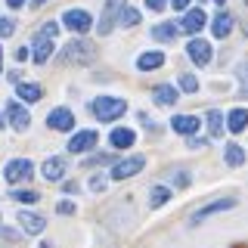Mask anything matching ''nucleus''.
I'll return each mask as SVG.
<instances>
[{"label":"nucleus","instance_id":"13","mask_svg":"<svg viewBox=\"0 0 248 248\" xmlns=\"http://www.w3.org/2000/svg\"><path fill=\"white\" fill-rule=\"evenodd\" d=\"M205 10H186V16H183V22H180V28L186 31V34H199L202 28H205Z\"/></svg>","mask_w":248,"mask_h":248},{"label":"nucleus","instance_id":"26","mask_svg":"<svg viewBox=\"0 0 248 248\" xmlns=\"http://www.w3.org/2000/svg\"><path fill=\"white\" fill-rule=\"evenodd\" d=\"M118 19H121V25L134 28V25H140V10H134V6H121Z\"/></svg>","mask_w":248,"mask_h":248},{"label":"nucleus","instance_id":"11","mask_svg":"<svg viewBox=\"0 0 248 248\" xmlns=\"http://www.w3.org/2000/svg\"><path fill=\"white\" fill-rule=\"evenodd\" d=\"M232 205H236V199H217V202H211V205L199 208V211L192 214V223H202L205 217H211V214H217V211H230Z\"/></svg>","mask_w":248,"mask_h":248},{"label":"nucleus","instance_id":"12","mask_svg":"<svg viewBox=\"0 0 248 248\" xmlns=\"http://www.w3.org/2000/svg\"><path fill=\"white\" fill-rule=\"evenodd\" d=\"M96 130H81V134H75L72 137V143H68V149H72L75 155H81V152H87V149H93L96 146Z\"/></svg>","mask_w":248,"mask_h":248},{"label":"nucleus","instance_id":"16","mask_svg":"<svg viewBox=\"0 0 248 248\" xmlns=\"http://www.w3.org/2000/svg\"><path fill=\"white\" fill-rule=\"evenodd\" d=\"M108 140H112L115 149H130V146L137 143V134L130 127H118V130H112V137H108Z\"/></svg>","mask_w":248,"mask_h":248},{"label":"nucleus","instance_id":"2","mask_svg":"<svg viewBox=\"0 0 248 248\" xmlns=\"http://www.w3.org/2000/svg\"><path fill=\"white\" fill-rule=\"evenodd\" d=\"M59 25L56 22H46V25L34 34V62H46L53 53V37H56Z\"/></svg>","mask_w":248,"mask_h":248},{"label":"nucleus","instance_id":"22","mask_svg":"<svg viewBox=\"0 0 248 248\" xmlns=\"http://www.w3.org/2000/svg\"><path fill=\"white\" fill-rule=\"evenodd\" d=\"M152 96H155V103H158V106H174L177 103V90L168 87V84H158V87L152 90Z\"/></svg>","mask_w":248,"mask_h":248},{"label":"nucleus","instance_id":"4","mask_svg":"<svg viewBox=\"0 0 248 248\" xmlns=\"http://www.w3.org/2000/svg\"><path fill=\"white\" fill-rule=\"evenodd\" d=\"M62 25L72 28L75 34H84V31H90L93 19H90V13H87V10H68L65 16H62Z\"/></svg>","mask_w":248,"mask_h":248},{"label":"nucleus","instance_id":"37","mask_svg":"<svg viewBox=\"0 0 248 248\" xmlns=\"http://www.w3.org/2000/svg\"><path fill=\"white\" fill-rule=\"evenodd\" d=\"M59 211H62V214H72V211H75V205H72V202H62Z\"/></svg>","mask_w":248,"mask_h":248},{"label":"nucleus","instance_id":"35","mask_svg":"<svg viewBox=\"0 0 248 248\" xmlns=\"http://www.w3.org/2000/svg\"><path fill=\"white\" fill-rule=\"evenodd\" d=\"M174 186H189V177H186V174H174Z\"/></svg>","mask_w":248,"mask_h":248},{"label":"nucleus","instance_id":"36","mask_svg":"<svg viewBox=\"0 0 248 248\" xmlns=\"http://www.w3.org/2000/svg\"><path fill=\"white\" fill-rule=\"evenodd\" d=\"M90 186H93V189H106V180H103V177H93Z\"/></svg>","mask_w":248,"mask_h":248},{"label":"nucleus","instance_id":"24","mask_svg":"<svg viewBox=\"0 0 248 248\" xmlns=\"http://www.w3.org/2000/svg\"><path fill=\"white\" fill-rule=\"evenodd\" d=\"M211 31H214V37H227L230 31H232V16H227V13H220L214 19V25H211Z\"/></svg>","mask_w":248,"mask_h":248},{"label":"nucleus","instance_id":"5","mask_svg":"<svg viewBox=\"0 0 248 248\" xmlns=\"http://www.w3.org/2000/svg\"><path fill=\"white\" fill-rule=\"evenodd\" d=\"M143 165H146V158H143V155H134V158H124V161H118V165H115L112 177H115V180H127V177L140 174V170H143Z\"/></svg>","mask_w":248,"mask_h":248},{"label":"nucleus","instance_id":"15","mask_svg":"<svg viewBox=\"0 0 248 248\" xmlns=\"http://www.w3.org/2000/svg\"><path fill=\"white\" fill-rule=\"evenodd\" d=\"M19 223H22V230H25V232H31V236L44 232V227H46V220H44L41 214H28V211L19 214Z\"/></svg>","mask_w":248,"mask_h":248},{"label":"nucleus","instance_id":"28","mask_svg":"<svg viewBox=\"0 0 248 248\" xmlns=\"http://www.w3.org/2000/svg\"><path fill=\"white\" fill-rule=\"evenodd\" d=\"M168 196H170V192L165 189V186H152V208H161L168 202Z\"/></svg>","mask_w":248,"mask_h":248},{"label":"nucleus","instance_id":"25","mask_svg":"<svg viewBox=\"0 0 248 248\" xmlns=\"http://www.w3.org/2000/svg\"><path fill=\"white\" fill-rule=\"evenodd\" d=\"M174 34H177V25H174V22H161V25L152 28V37H155V41H174Z\"/></svg>","mask_w":248,"mask_h":248},{"label":"nucleus","instance_id":"23","mask_svg":"<svg viewBox=\"0 0 248 248\" xmlns=\"http://www.w3.org/2000/svg\"><path fill=\"white\" fill-rule=\"evenodd\" d=\"M223 161H227L230 168H239V165H245V152H242V146L230 143V146H227V152H223Z\"/></svg>","mask_w":248,"mask_h":248},{"label":"nucleus","instance_id":"31","mask_svg":"<svg viewBox=\"0 0 248 248\" xmlns=\"http://www.w3.org/2000/svg\"><path fill=\"white\" fill-rule=\"evenodd\" d=\"M146 6H149L152 13H161V10L168 6V0H146Z\"/></svg>","mask_w":248,"mask_h":248},{"label":"nucleus","instance_id":"18","mask_svg":"<svg viewBox=\"0 0 248 248\" xmlns=\"http://www.w3.org/2000/svg\"><path fill=\"white\" fill-rule=\"evenodd\" d=\"M41 170H44L46 180H62L65 177V158H46Z\"/></svg>","mask_w":248,"mask_h":248},{"label":"nucleus","instance_id":"19","mask_svg":"<svg viewBox=\"0 0 248 248\" xmlns=\"http://www.w3.org/2000/svg\"><path fill=\"white\" fill-rule=\"evenodd\" d=\"M161 65H165V53H143L137 59L140 72H152V68H161Z\"/></svg>","mask_w":248,"mask_h":248},{"label":"nucleus","instance_id":"30","mask_svg":"<svg viewBox=\"0 0 248 248\" xmlns=\"http://www.w3.org/2000/svg\"><path fill=\"white\" fill-rule=\"evenodd\" d=\"M16 31V22L13 19H0V37H10Z\"/></svg>","mask_w":248,"mask_h":248},{"label":"nucleus","instance_id":"17","mask_svg":"<svg viewBox=\"0 0 248 248\" xmlns=\"http://www.w3.org/2000/svg\"><path fill=\"white\" fill-rule=\"evenodd\" d=\"M16 96L19 99H25V103H37V99L44 96V87L41 84H16Z\"/></svg>","mask_w":248,"mask_h":248},{"label":"nucleus","instance_id":"29","mask_svg":"<svg viewBox=\"0 0 248 248\" xmlns=\"http://www.w3.org/2000/svg\"><path fill=\"white\" fill-rule=\"evenodd\" d=\"M180 87H183L186 93H196V90H199V81H196L192 75H183V78H180Z\"/></svg>","mask_w":248,"mask_h":248},{"label":"nucleus","instance_id":"9","mask_svg":"<svg viewBox=\"0 0 248 248\" xmlns=\"http://www.w3.org/2000/svg\"><path fill=\"white\" fill-rule=\"evenodd\" d=\"M6 118H10V124H13L16 130H25L28 124H31L28 108H22L19 103H16V99H13V103H6Z\"/></svg>","mask_w":248,"mask_h":248},{"label":"nucleus","instance_id":"10","mask_svg":"<svg viewBox=\"0 0 248 248\" xmlns=\"http://www.w3.org/2000/svg\"><path fill=\"white\" fill-rule=\"evenodd\" d=\"M46 124H50L53 130H72L75 127V115L68 112V108H53V112L46 115Z\"/></svg>","mask_w":248,"mask_h":248},{"label":"nucleus","instance_id":"3","mask_svg":"<svg viewBox=\"0 0 248 248\" xmlns=\"http://www.w3.org/2000/svg\"><path fill=\"white\" fill-rule=\"evenodd\" d=\"M31 174H34V165H31L28 158H13V161H6V168H3L6 183H25V180H31Z\"/></svg>","mask_w":248,"mask_h":248},{"label":"nucleus","instance_id":"34","mask_svg":"<svg viewBox=\"0 0 248 248\" xmlns=\"http://www.w3.org/2000/svg\"><path fill=\"white\" fill-rule=\"evenodd\" d=\"M170 6H174L177 13H180V10L186 13V10H189V0H170Z\"/></svg>","mask_w":248,"mask_h":248},{"label":"nucleus","instance_id":"33","mask_svg":"<svg viewBox=\"0 0 248 248\" xmlns=\"http://www.w3.org/2000/svg\"><path fill=\"white\" fill-rule=\"evenodd\" d=\"M106 161H112V155H93V158L87 161V168L90 165H106Z\"/></svg>","mask_w":248,"mask_h":248},{"label":"nucleus","instance_id":"41","mask_svg":"<svg viewBox=\"0 0 248 248\" xmlns=\"http://www.w3.org/2000/svg\"><path fill=\"white\" fill-rule=\"evenodd\" d=\"M0 68H3V50H0Z\"/></svg>","mask_w":248,"mask_h":248},{"label":"nucleus","instance_id":"6","mask_svg":"<svg viewBox=\"0 0 248 248\" xmlns=\"http://www.w3.org/2000/svg\"><path fill=\"white\" fill-rule=\"evenodd\" d=\"M186 53H189V59L196 62V65H208V62L214 59V50H211V44L208 41H189V46H186Z\"/></svg>","mask_w":248,"mask_h":248},{"label":"nucleus","instance_id":"38","mask_svg":"<svg viewBox=\"0 0 248 248\" xmlns=\"http://www.w3.org/2000/svg\"><path fill=\"white\" fill-rule=\"evenodd\" d=\"M16 59H19V62L28 59V50H25V46H19V50H16Z\"/></svg>","mask_w":248,"mask_h":248},{"label":"nucleus","instance_id":"32","mask_svg":"<svg viewBox=\"0 0 248 248\" xmlns=\"http://www.w3.org/2000/svg\"><path fill=\"white\" fill-rule=\"evenodd\" d=\"M239 84H242V90L248 93V62H245L242 68H239Z\"/></svg>","mask_w":248,"mask_h":248},{"label":"nucleus","instance_id":"43","mask_svg":"<svg viewBox=\"0 0 248 248\" xmlns=\"http://www.w3.org/2000/svg\"><path fill=\"white\" fill-rule=\"evenodd\" d=\"M0 121H3V112H0ZM0 127H3V124H0Z\"/></svg>","mask_w":248,"mask_h":248},{"label":"nucleus","instance_id":"14","mask_svg":"<svg viewBox=\"0 0 248 248\" xmlns=\"http://www.w3.org/2000/svg\"><path fill=\"white\" fill-rule=\"evenodd\" d=\"M199 118H196V115H177V118L174 121H170V127H174V134H183V137H192V134H196V130H199Z\"/></svg>","mask_w":248,"mask_h":248},{"label":"nucleus","instance_id":"27","mask_svg":"<svg viewBox=\"0 0 248 248\" xmlns=\"http://www.w3.org/2000/svg\"><path fill=\"white\" fill-rule=\"evenodd\" d=\"M10 199H16V202H22V205H34V202L41 199V196H37L34 189H16V192H13Z\"/></svg>","mask_w":248,"mask_h":248},{"label":"nucleus","instance_id":"7","mask_svg":"<svg viewBox=\"0 0 248 248\" xmlns=\"http://www.w3.org/2000/svg\"><path fill=\"white\" fill-rule=\"evenodd\" d=\"M62 59L65 62H90L93 59V46L84 44V41H72L65 46V53H62Z\"/></svg>","mask_w":248,"mask_h":248},{"label":"nucleus","instance_id":"20","mask_svg":"<svg viewBox=\"0 0 248 248\" xmlns=\"http://www.w3.org/2000/svg\"><path fill=\"white\" fill-rule=\"evenodd\" d=\"M227 124H230L232 134H242V130L248 127V108H232L230 118H227Z\"/></svg>","mask_w":248,"mask_h":248},{"label":"nucleus","instance_id":"40","mask_svg":"<svg viewBox=\"0 0 248 248\" xmlns=\"http://www.w3.org/2000/svg\"><path fill=\"white\" fill-rule=\"evenodd\" d=\"M46 3V0H31V6H44Z\"/></svg>","mask_w":248,"mask_h":248},{"label":"nucleus","instance_id":"21","mask_svg":"<svg viewBox=\"0 0 248 248\" xmlns=\"http://www.w3.org/2000/svg\"><path fill=\"white\" fill-rule=\"evenodd\" d=\"M205 121H208V130H211V137H223V130H227V118H223L217 108H211V112L205 115Z\"/></svg>","mask_w":248,"mask_h":248},{"label":"nucleus","instance_id":"42","mask_svg":"<svg viewBox=\"0 0 248 248\" xmlns=\"http://www.w3.org/2000/svg\"><path fill=\"white\" fill-rule=\"evenodd\" d=\"M214 3H217V6H223V3H227V0H214Z\"/></svg>","mask_w":248,"mask_h":248},{"label":"nucleus","instance_id":"1","mask_svg":"<svg viewBox=\"0 0 248 248\" xmlns=\"http://www.w3.org/2000/svg\"><path fill=\"white\" fill-rule=\"evenodd\" d=\"M127 112V103L118 96H99V99H93V115H96L99 121H115V118H121V115Z\"/></svg>","mask_w":248,"mask_h":248},{"label":"nucleus","instance_id":"39","mask_svg":"<svg viewBox=\"0 0 248 248\" xmlns=\"http://www.w3.org/2000/svg\"><path fill=\"white\" fill-rule=\"evenodd\" d=\"M6 6H13V10H19V6H25V0H6Z\"/></svg>","mask_w":248,"mask_h":248},{"label":"nucleus","instance_id":"8","mask_svg":"<svg viewBox=\"0 0 248 248\" xmlns=\"http://www.w3.org/2000/svg\"><path fill=\"white\" fill-rule=\"evenodd\" d=\"M121 6H124V0H108V3H106L103 19H99V34H108V31L115 28V19H118Z\"/></svg>","mask_w":248,"mask_h":248}]
</instances>
